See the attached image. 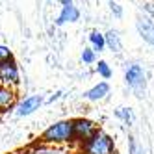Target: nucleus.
Masks as SVG:
<instances>
[{"label":"nucleus","mask_w":154,"mask_h":154,"mask_svg":"<svg viewBox=\"0 0 154 154\" xmlns=\"http://www.w3.org/2000/svg\"><path fill=\"white\" fill-rule=\"evenodd\" d=\"M125 80H126L128 87H132V89L137 91V93H141L145 89V71H143V67L137 63H130L126 67Z\"/></svg>","instance_id":"7ed1b4c3"},{"label":"nucleus","mask_w":154,"mask_h":154,"mask_svg":"<svg viewBox=\"0 0 154 154\" xmlns=\"http://www.w3.org/2000/svg\"><path fill=\"white\" fill-rule=\"evenodd\" d=\"M60 95H61V93H56V95H52V97L48 98V102H54V100H56V98H60Z\"/></svg>","instance_id":"6ab92c4d"},{"label":"nucleus","mask_w":154,"mask_h":154,"mask_svg":"<svg viewBox=\"0 0 154 154\" xmlns=\"http://www.w3.org/2000/svg\"><path fill=\"white\" fill-rule=\"evenodd\" d=\"M43 143H71L74 141V121H56L41 134Z\"/></svg>","instance_id":"f257e3e1"},{"label":"nucleus","mask_w":154,"mask_h":154,"mask_svg":"<svg viewBox=\"0 0 154 154\" xmlns=\"http://www.w3.org/2000/svg\"><path fill=\"white\" fill-rule=\"evenodd\" d=\"M8 60H13L11 50H9L8 47H4V45H0V63H2V61H8Z\"/></svg>","instance_id":"dca6fc26"},{"label":"nucleus","mask_w":154,"mask_h":154,"mask_svg":"<svg viewBox=\"0 0 154 154\" xmlns=\"http://www.w3.org/2000/svg\"><path fill=\"white\" fill-rule=\"evenodd\" d=\"M137 32L145 41L154 45V23L150 19H137Z\"/></svg>","instance_id":"9d476101"},{"label":"nucleus","mask_w":154,"mask_h":154,"mask_svg":"<svg viewBox=\"0 0 154 154\" xmlns=\"http://www.w3.org/2000/svg\"><path fill=\"white\" fill-rule=\"evenodd\" d=\"M109 9L113 11V15H115V17H123V9H121V8H119V4H115L113 0H109Z\"/></svg>","instance_id":"f3484780"},{"label":"nucleus","mask_w":154,"mask_h":154,"mask_svg":"<svg viewBox=\"0 0 154 154\" xmlns=\"http://www.w3.org/2000/svg\"><path fill=\"white\" fill-rule=\"evenodd\" d=\"M82 61L87 63V65L95 63V61H97V52H95L93 48H84V50H82Z\"/></svg>","instance_id":"2eb2a0df"},{"label":"nucleus","mask_w":154,"mask_h":154,"mask_svg":"<svg viewBox=\"0 0 154 154\" xmlns=\"http://www.w3.org/2000/svg\"><path fill=\"white\" fill-rule=\"evenodd\" d=\"M145 9H147L149 13H152V15H154V6H152V4H147V6H145Z\"/></svg>","instance_id":"a211bd4d"},{"label":"nucleus","mask_w":154,"mask_h":154,"mask_svg":"<svg viewBox=\"0 0 154 154\" xmlns=\"http://www.w3.org/2000/svg\"><path fill=\"white\" fill-rule=\"evenodd\" d=\"M106 47L112 50V52H121V48H123V45H121V39L117 35V32L115 30H109L106 32Z\"/></svg>","instance_id":"f8f14e48"},{"label":"nucleus","mask_w":154,"mask_h":154,"mask_svg":"<svg viewBox=\"0 0 154 154\" xmlns=\"http://www.w3.org/2000/svg\"><path fill=\"white\" fill-rule=\"evenodd\" d=\"M41 104H43V97H41V95L26 97V98H23V100L17 104L15 113H17V117H28V115L34 113L35 109H39Z\"/></svg>","instance_id":"0eeeda50"},{"label":"nucleus","mask_w":154,"mask_h":154,"mask_svg":"<svg viewBox=\"0 0 154 154\" xmlns=\"http://www.w3.org/2000/svg\"><path fill=\"white\" fill-rule=\"evenodd\" d=\"M109 93V84L108 82H98L97 85H93L89 91H85L84 97L87 98V100H91V102H98V100H102V98Z\"/></svg>","instance_id":"1a4fd4ad"},{"label":"nucleus","mask_w":154,"mask_h":154,"mask_svg":"<svg viewBox=\"0 0 154 154\" xmlns=\"http://www.w3.org/2000/svg\"><path fill=\"white\" fill-rule=\"evenodd\" d=\"M115 115H117L121 121H125L126 125H132V123H134V113H132L130 108H119V109H115Z\"/></svg>","instance_id":"4468645a"},{"label":"nucleus","mask_w":154,"mask_h":154,"mask_svg":"<svg viewBox=\"0 0 154 154\" xmlns=\"http://www.w3.org/2000/svg\"><path fill=\"white\" fill-rule=\"evenodd\" d=\"M89 43H91V48L95 52H102L106 48V35L100 34L98 30H93L89 34Z\"/></svg>","instance_id":"9b49d317"},{"label":"nucleus","mask_w":154,"mask_h":154,"mask_svg":"<svg viewBox=\"0 0 154 154\" xmlns=\"http://www.w3.org/2000/svg\"><path fill=\"white\" fill-rule=\"evenodd\" d=\"M78 19H80V11H78V8L74 6L72 0H61V11L56 19V24L63 26L67 23H76Z\"/></svg>","instance_id":"423d86ee"},{"label":"nucleus","mask_w":154,"mask_h":154,"mask_svg":"<svg viewBox=\"0 0 154 154\" xmlns=\"http://www.w3.org/2000/svg\"><path fill=\"white\" fill-rule=\"evenodd\" d=\"M82 154H115V143L112 136L98 128V132L91 139L82 143Z\"/></svg>","instance_id":"f03ea898"},{"label":"nucleus","mask_w":154,"mask_h":154,"mask_svg":"<svg viewBox=\"0 0 154 154\" xmlns=\"http://www.w3.org/2000/svg\"><path fill=\"white\" fill-rule=\"evenodd\" d=\"M20 80V74H19V67L15 60H8L0 63V84L9 85V87H15Z\"/></svg>","instance_id":"39448f33"},{"label":"nucleus","mask_w":154,"mask_h":154,"mask_svg":"<svg viewBox=\"0 0 154 154\" xmlns=\"http://www.w3.org/2000/svg\"><path fill=\"white\" fill-rule=\"evenodd\" d=\"M97 72L100 74L104 80L112 78V74H113L112 67H109V65H108V61H104V60H98V63H97Z\"/></svg>","instance_id":"ddd939ff"},{"label":"nucleus","mask_w":154,"mask_h":154,"mask_svg":"<svg viewBox=\"0 0 154 154\" xmlns=\"http://www.w3.org/2000/svg\"><path fill=\"white\" fill-rule=\"evenodd\" d=\"M15 100H17V93H15L13 87L0 84V112L11 109L15 106Z\"/></svg>","instance_id":"6e6552de"},{"label":"nucleus","mask_w":154,"mask_h":154,"mask_svg":"<svg viewBox=\"0 0 154 154\" xmlns=\"http://www.w3.org/2000/svg\"><path fill=\"white\" fill-rule=\"evenodd\" d=\"M98 132V126L89 119H74V141H80L85 143L87 139H91L95 134Z\"/></svg>","instance_id":"20e7f679"}]
</instances>
